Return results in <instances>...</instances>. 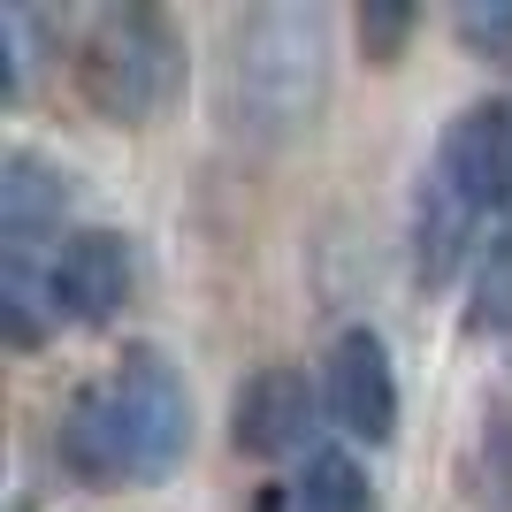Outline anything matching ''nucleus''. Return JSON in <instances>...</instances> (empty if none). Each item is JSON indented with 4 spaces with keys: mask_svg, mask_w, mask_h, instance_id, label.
Instances as JSON below:
<instances>
[{
    "mask_svg": "<svg viewBox=\"0 0 512 512\" xmlns=\"http://www.w3.org/2000/svg\"><path fill=\"white\" fill-rule=\"evenodd\" d=\"M62 207H69V176L46 169L39 153H8V169H0V222L23 237V230H46Z\"/></svg>",
    "mask_w": 512,
    "mask_h": 512,
    "instance_id": "9",
    "label": "nucleus"
},
{
    "mask_svg": "<svg viewBox=\"0 0 512 512\" xmlns=\"http://www.w3.org/2000/svg\"><path fill=\"white\" fill-rule=\"evenodd\" d=\"M77 77L107 123H153L184 85V39L161 8H107L85 31Z\"/></svg>",
    "mask_w": 512,
    "mask_h": 512,
    "instance_id": "2",
    "label": "nucleus"
},
{
    "mask_svg": "<svg viewBox=\"0 0 512 512\" xmlns=\"http://www.w3.org/2000/svg\"><path fill=\"white\" fill-rule=\"evenodd\" d=\"M459 31H467V46H512V8H467Z\"/></svg>",
    "mask_w": 512,
    "mask_h": 512,
    "instance_id": "14",
    "label": "nucleus"
},
{
    "mask_svg": "<svg viewBox=\"0 0 512 512\" xmlns=\"http://www.w3.org/2000/svg\"><path fill=\"white\" fill-rule=\"evenodd\" d=\"M237 123L253 138H299L329 107V16L321 8H260L237 23V69H230Z\"/></svg>",
    "mask_w": 512,
    "mask_h": 512,
    "instance_id": "1",
    "label": "nucleus"
},
{
    "mask_svg": "<svg viewBox=\"0 0 512 512\" xmlns=\"http://www.w3.org/2000/svg\"><path fill=\"white\" fill-rule=\"evenodd\" d=\"M329 406L352 436L367 444H390L398 428V375H390V352L375 329H344L337 352H329Z\"/></svg>",
    "mask_w": 512,
    "mask_h": 512,
    "instance_id": "6",
    "label": "nucleus"
},
{
    "mask_svg": "<svg viewBox=\"0 0 512 512\" xmlns=\"http://www.w3.org/2000/svg\"><path fill=\"white\" fill-rule=\"evenodd\" d=\"M62 467L77 482H123V474H146V451H138V428H130L123 390L100 383V390H77V406L62 413Z\"/></svg>",
    "mask_w": 512,
    "mask_h": 512,
    "instance_id": "5",
    "label": "nucleus"
},
{
    "mask_svg": "<svg viewBox=\"0 0 512 512\" xmlns=\"http://www.w3.org/2000/svg\"><path fill=\"white\" fill-rule=\"evenodd\" d=\"M0 314H8V337H16V344H39V291H31V276H23V260H8Z\"/></svg>",
    "mask_w": 512,
    "mask_h": 512,
    "instance_id": "13",
    "label": "nucleus"
},
{
    "mask_svg": "<svg viewBox=\"0 0 512 512\" xmlns=\"http://www.w3.org/2000/svg\"><path fill=\"white\" fill-rule=\"evenodd\" d=\"M459 207H497L512 192V107L505 100H474L444 138V176H436Z\"/></svg>",
    "mask_w": 512,
    "mask_h": 512,
    "instance_id": "4",
    "label": "nucleus"
},
{
    "mask_svg": "<svg viewBox=\"0 0 512 512\" xmlns=\"http://www.w3.org/2000/svg\"><path fill=\"white\" fill-rule=\"evenodd\" d=\"M306 428H314V390H306L299 367H260V375L237 383V398H230L237 451H253V459H283V451L306 444Z\"/></svg>",
    "mask_w": 512,
    "mask_h": 512,
    "instance_id": "7",
    "label": "nucleus"
},
{
    "mask_svg": "<svg viewBox=\"0 0 512 512\" xmlns=\"http://www.w3.org/2000/svg\"><path fill=\"white\" fill-rule=\"evenodd\" d=\"M130 291V245L115 230H85L69 237L62 260H54V306L69 321H107Z\"/></svg>",
    "mask_w": 512,
    "mask_h": 512,
    "instance_id": "8",
    "label": "nucleus"
},
{
    "mask_svg": "<svg viewBox=\"0 0 512 512\" xmlns=\"http://www.w3.org/2000/svg\"><path fill=\"white\" fill-rule=\"evenodd\" d=\"M115 390H123V406H130L146 474H169L176 459H184V444H192V398H184V383H176V367L161 360L153 344H138V352H123Z\"/></svg>",
    "mask_w": 512,
    "mask_h": 512,
    "instance_id": "3",
    "label": "nucleus"
},
{
    "mask_svg": "<svg viewBox=\"0 0 512 512\" xmlns=\"http://www.w3.org/2000/svg\"><path fill=\"white\" fill-rule=\"evenodd\" d=\"M474 321H512V230L482 253V276H474Z\"/></svg>",
    "mask_w": 512,
    "mask_h": 512,
    "instance_id": "11",
    "label": "nucleus"
},
{
    "mask_svg": "<svg viewBox=\"0 0 512 512\" xmlns=\"http://www.w3.org/2000/svg\"><path fill=\"white\" fill-rule=\"evenodd\" d=\"M413 31V8H398V0H367L360 8V46H367V62H390L398 46H406Z\"/></svg>",
    "mask_w": 512,
    "mask_h": 512,
    "instance_id": "12",
    "label": "nucleus"
},
{
    "mask_svg": "<svg viewBox=\"0 0 512 512\" xmlns=\"http://www.w3.org/2000/svg\"><path fill=\"white\" fill-rule=\"evenodd\" d=\"M291 512H367V482H360V467L352 459H314L306 467V482L291 490Z\"/></svg>",
    "mask_w": 512,
    "mask_h": 512,
    "instance_id": "10",
    "label": "nucleus"
}]
</instances>
